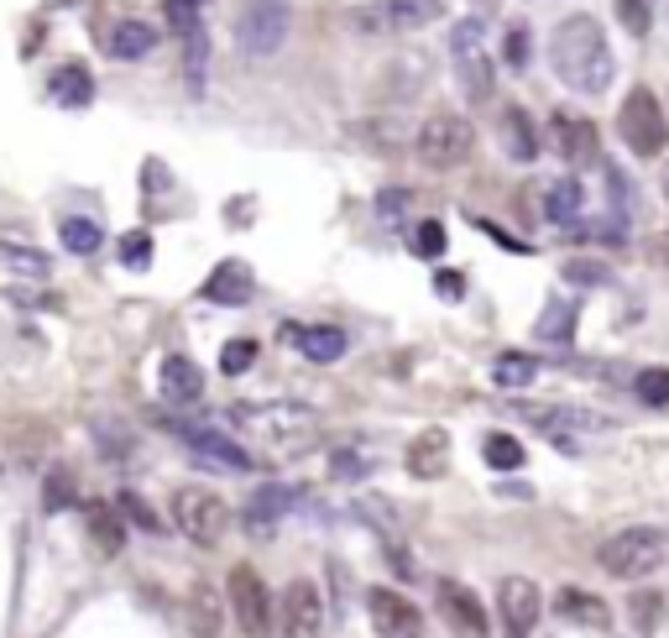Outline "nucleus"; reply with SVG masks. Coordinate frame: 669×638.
<instances>
[{"instance_id":"1","label":"nucleus","mask_w":669,"mask_h":638,"mask_svg":"<svg viewBox=\"0 0 669 638\" xmlns=\"http://www.w3.org/2000/svg\"><path fill=\"white\" fill-rule=\"evenodd\" d=\"M550 68H554V79L565 84V89L586 95V100L607 95V84L617 79V59H612L602 21L586 17V11L560 21V26H554V38H550Z\"/></svg>"},{"instance_id":"2","label":"nucleus","mask_w":669,"mask_h":638,"mask_svg":"<svg viewBox=\"0 0 669 638\" xmlns=\"http://www.w3.org/2000/svg\"><path fill=\"white\" fill-rule=\"evenodd\" d=\"M225 424L252 435L256 445H273V450H294L319 429V414L309 403H231Z\"/></svg>"},{"instance_id":"3","label":"nucleus","mask_w":669,"mask_h":638,"mask_svg":"<svg viewBox=\"0 0 669 638\" xmlns=\"http://www.w3.org/2000/svg\"><path fill=\"white\" fill-rule=\"evenodd\" d=\"M596 560H602V571H607L612 581H644L669 560V539L659 534V529H644V523H638V529L612 534L607 544L596 550Z\"/></svg>"},{"instance_id":"4","label":"nucleus","mask_w":669,"mask_h":638,"mask_svg":"<svg viewBox=\"0 0 669 638\" xmlns=\"http://www.w3.org/2000/svg\"><path fill=\"white\" fill-rule=\"evenodd\" d=\"M471 147H476V131L460 110H434L414 137L418 162L434 168V173H455L460 162H471Z\"/></svg>"},{"instance_id":"5","label":"nucleus","mask_w":669,"mask_h":638,"mask_svg":"<svg viewBox=\"0 0 669 638\" xmlns=\"http://www.w3.org/2000/svg\"><path fill=\"white\" fill-rule=\"evenodd\" d=\"M445 17V0H372L351 17L361 38H414Z\"/></svg>"},{"instance_id":"6","label":"nucleus","mask_w":669,"mask_h":638,"mask_svg":"<svg viewBox=\"0 0 669 638\" xmlns=\"http://www.w3.org/2000/svg\"><path fill=\"white\" fill-rule=\"evenodd\" d=\"M617 131H623L633 158H659V152L669 147L665 105H659V95H654L649 84L628 89V100H623V110H617Z\"/></svg>"},{"instance_id":"7","label":"nucleus","mask_w":669,"mask_h":638,"mask_svg":"<svg viewBox=\"0 0 669 638\" xmlns=\"http://www.w3.org/2000/svg\"><path fill=\"white\" fill-rule=\"evenodd\" d=\"M450 68H455V84H460V95L471 105L492 100V59H487V47H481V21L466 17L450 26Z\"/></svg>"},{"instance_id":"8","label":"nucleus","mask_w":669,"mask_h":638,"mask_svg":"<svg viewBox=\"0 0 669 638\" xmlns=\"http://www.w3.org/2000/svg\"><path fill=\"white\" fill-rule=\"evenodd\" d=\"M294 32V11L288 0H246L236 17V47L246 59H273L277 47Z\"/></svg>"},{"instance_id":"9","label":"nucleus","mask_w":669,"mask_h":638,"mask_svg":"<svg viewBox=\"0 0 669 638\" xmlns=\"http://www.w3.org/2000/svg\"><path fill=\"white\" fill-rule=\"evenodd\" d=\"M225 607H231V623H236L246 638L273 634V592H267V581L256 576V565H231Z\"/></svg>"},{"instance_id":"10","label":"nucleus","mask_w":669,"mask_h":638,"mask_svg":"<svg viewBox=\"0 0 669 638\" xmlns=\"http://www.w3.org/2000/svg\"><path fill=\"white\" fill-rule=\"evenodd\" d=\"M173 523L178 534L194 539L199 550H215L225 529H231V508L210 487H183V492H173Z\"/></svg>"},{"instance_id":"11","label":"nucleus","mask_w":669,"mask_h":638,"mask_svg":"<svg viewBox=\"0 0 669 638\" xmlns=\"http://www.w3.org/2000/svg\"><path fill=\"white\" fill-rule=\"evenodd\" d=\"M550 141L565 168H602V131L596 120L581 110H554L550 116Z\"/></svg>"},{"instance_id":"12","label":"nucleus","mask_w":669,"mask_h":638,"mask_svg":"<svg viewBox=\"0 0 669 638\" xmlns=\"http://www.w3.org/2000/svg\"><path fill=\"white\" fill-rule=\"evenodd\" d=\"M277 634L283 638H319L325 634V597L315 581H288L283 602H277Z\"/></svg>"},{"instance_id":"13","label":"nucleus","mask_w":669,"mask_h":638,"mask_svg":"<svg viewBox=\"0 0 669 638\" xmlns=\"http://www.w3.org/2000/svg\"><path fill=\"white\" fill-rule=\"evenodd\" d=\"M497 618H502V638H529L544 618V592L529 576H502L497 586Z\"/></svg>"},{"instance_id":"14","label":"nucleus","mask_w":669,"mask_h":638,"mask_svg":"<svg viewBox=\"0 0 669 638\" xmlns=\"http://www.w3.org/2000/svg\"><path fill=\"white\" fill-rule=\"evenodd\" d=\"M434 602H439V618L450 623L460 638H487V634H492V618H487L481 597H476L466 581L439 576V581H434Z\"/></svg>"},{"instance_id":"15","label":"nucleus","mask_w":669,"mask_h":638,"mask_svg":"<svg viewBox=\"0 0 669 638\" xmlns=\"http://www.w3.org/2000/svg\"><path fill=\"white\" fill-rule=\"evenodd\" d=\"M367 618H372L376 638H424V613L393 586H372L367 592Z\"/></svg>"},{"instance_id":"16","label":"nucleus","mask_w":669,"mask_h":638,"mask_svg":"<svg viewBox=\"0 0 669 638\" xmlns=\"http://www.w3.org/2000/svg\"><path fill=\"white\" fill-rule=\"evenodd\" d=\"M168 429H173L194 456H204V460H215V466H225V471H252L256 466V456H246L236 439L225 435V429H210V424H178V419H168Z\"/></svg>"},{"instance_id":"17","label":"nucleus","mask_w":669,"mask_h":638,"mask_svg":"<svg viewBox=\"0 0 669 638\" xmlns=\"http://www.w3.org/2000/svg\"><path fill=\"white\" fill-rule=\"evenodd\" d=\"M497 141H502V152H508L512 162H523V168L539 158V126H533V116L523 105H502V116H497Z\"/></svg>"},{"instance_id":"18","label":"nucleus","mask_w":669,"mask_h":638,"mask_svg":"<svg viewBox=\"0 0 669 638\" xmlns=\"http://www.w3.org/2000/svg\"><path fill=\"white\" fill-rule=\"evenodd\" d=\"M204 299L210 304H252L256 299V278H252V267L241 257H231V262H220L215 273L204 278Z\"/></svg>"},{"instance_id":"19","label":"nucleus","mask_w":669,"mask_h":638,"mask_svg":"<svg viewBox=\"0 0 669 638\" xmlns=\"http://www.w3.org/2000/svg\"><path fill=\"white\" fill-rule=\"evenodd\" d=\"M99 47H105L110 59H120V63H137V59H147V53L158 47V26H152V21H116V26L99 38Z\"/></svg>"},{"instance_id":"20","label":"nucleus","mask_w":669,"mask_h":638,"mask_svg":"<svg viewBox=\"0 0 669 638\" xmlns=\"http://www.w3.org/2000/svg\"><path fill=\"white\" fill-rule=\"evenodd\" d=\"M554 613H560V623H575V628H607L612 623L607 602L596 592H586V586H560L554 592Z\"/></svg>"},{"instance_id":"21","label":"nucleus","mask_w":669,"mask_h":638,"mask_svg":"<svg viewBox=\"0 0 669 638\" xmlns=\"http://www.w3.org/2000/svg\"><path fill=\"white\" fill-rule=\"evenodd\" d=\"M158 387H162V398L168 403L189 408V403L204 398V372H199L189 357H168L162 361V372H158Z\"/></svg>"},{"instance_id":"22","label":"nucleus","mask_w":669,"mask_h":638,"mask_svg":"<svg viewBox=\"0 0 669 638\" xmlns=\"http://www.w3.org/2000/svg\"><path fill=\"white\" fill-rule=\"evenodd\" d=\"M288 340H294L309 361H340L346 357V330H334V325H288Z\"/></svg>"},{"instance_id":"23","label":"nucleus","mask_w":669,"mask_h":638,"mask_svg":"<svg viewBox=\"0 0 669 638\" xmlns=\"http://www.w3.org/2000/svg\"><path fill=\"white\" fill-rule=\"evenodd\" d=\"M445 456H450V435H445V429H424V435L408 445V471H414L418 481H434L445 471Z\"/></svg>"},{"instance_id":"24","label":"nucleus","mask_w":669,"mask_h":638,"mask_svg":"<svg viewBox=\"0 0 669 638\" xmlns=\"http://www.w3.org/2000/svg\"><path fill=\"white\" fill-rule=\"evenodd\" d=\"M225 602H220L215 586H194L189 592V634L194 638H220V623H225Z\"/></svg>"},{"instance_id":"25","label":"nucleus","mask_w":669,"mask_h":638,"mask_svg":"<svg viewBox=\"0 0 669 638\" xmlns=\"http://www.w3.org/2000/svg\"><path fill=\"white\" fill-rule=\"evenodd\" d=\"M84 529H89V539H95L99 555H120V544H126V523H120V508L89 502V508H84Z\"/></svg>"},{"instance_id":"26","label":"nucleus","mask_w":669,"mask_h":638,"mask_svg":"<svg viewBox=\"0 0 669 638\" xmlns=\"http://www.w3.org/2000/svg\"><path fill=\"white\" fill-rule=\"evenodd\" d=\"M581 210H586V189H581V179H554L550 189H544V215H550L554 225H575Z\"/></svg>"},{"instance_id":"27","label":"nucleus","mask_w":669,"mask_h":638,"mask_svg":"<svg viewBox=\"0 0 669 638\" xmlns=\"http://www.w3.org/2000/svg\"><path fill=\"white\" fill-rule=\"evenodd\" d=\"M53 100H59L63 110H84V105L95 100V79H89L84 63H63L59 74H53Z\"/></svg>"},{"instance_id":"28","label":"nucleus","mask_w":669,"mask_h":638,"mask_svg":"<svg viewBox=\"0 0 669 638\" xmlns=\"http://www.w3.org/2000/svg\"><path fill=\"white\" fill-rule=\"evenodd\" d=\"M533 336L544 340V345H571V336H575V304L550 299V304H544V315H539V325H533Z\"/></svg>"},{"instance_id":"29","label":"nucleus","mask_w":669,"mask_h":638,"mask_svg":"<svg viewBox=\"0 0 669 638\" xmlns=\"http://www.w3.org/2000/svg\"><path fill=\"white\" fill-rule=\"evenodd\" d=\"M288 508H294V492H288V487H262V492L252 498V508H246V523H252L256 534H267Z\"/></svg>"},{"instance_id":"30","label":"nucleus","mask_w":669,"mask_h":638,"mask_svg":"<svg viewBox=\"0 0 669 638\" xmlns=\"http://www.w3.org/2000/svg\"><path fill=\"white\" fill-rule=\"evenodd\" d=\"M59 241L74 252V257H95L99 246H105V231H99L95 220H84V215H63L59 220Z\"/></svg>"},{"instance_id":"31","label":"nucleus","mask_w":669,"mask_h":638,"mask_svg":"<svg viewBox=\"0 0 669 638\" xmlns=\"http://www.w3.org/2000/svg\"><path fill=\"white\" fill-rule=\"evenodd\" d=\"M481 456H487L492 471H518L523 466V439L508 435V429H492V435L481 439Z\"/></svg>"},{"instance_id":"32","label":"nucleus","mask_w":669,"mask_h":638,"mask_svg":"<svg viewBox=\"0 0 669 638\" xmlns=\"http://www.w3.org/2000/svg\"><path fill=\"white\" fill-rule=\"evenodd\" d=\"M533 372H539V361L523 357V351H502V357L492 361V382H497V387H529Z\"/></svg>"},{"instance_id":"33","label":"nucleus","mask_w":669,"mask_h":638,"mask_svg":"<svg viewBox=\"0 0 669 638\" xmlns=\"http://www.w3.org/2000/svg\"><path fill=\"white\" fill-rule=\"evenodd\" d=\"M0 267H6V273H17V278H32V283L47 278V257L26 252V246H11V241H0Z\"/></svg>"},{"instance_id":"34","label":"nucleus","mask_w":669,"mask_h":638,"mask_svg":"<svg viewBox=\"0 0 669 638\" xmlns=\"http://www.w3.org/2000/svg\"><path fill=\"white\" fill-rule=\"evenodd\" d=\"M74 492H79V487H74V471L53 466L47 481H42V508H47V513H63V508H74V502H79Z\"/></svg>"},{"instance_id":"35","label":"nucleus","mask_w":669,"mask_h":638,"mask_svg":"<svg viewBox=\"0 0 669 638\" xmlns=\"http://www.w3.org/2000/svg\"><path fill=\"white\" fill-rule=\"evenodd\" d=\"M204 63H210V38H204V26L183 38V74H189V89H204Z\"/></svg>"},{"instance_id":"36","label":"nucleus","mask_w":669,"mask_h":638,"mask_svg":"<svg viewBox=\"0 0 669 638\" xmlns=\"http://www.w3.org/2000/svg\"><path fill=\"white\" fill-rule=\"evenodd\" d=\"M628 618L638 634H654L659 623H665V597L659 592H633L628 597Z\"/></svg>"},{"instance_id":"37","label":"nucleus","mask_w":669,"mask_h":638,"mask_svg":"<svg viewBox=\"0 0 669 638\" xmlns=\"http://www.w3.org/2000/svg\"><path fill=\"white\" fill-rule=\"evenodd\" d=\"M116 508H120V519L131 523V529H141V534H162V519L137 498V492H116Z\"/></svg>"},{"instance_id":"38","label":"nucleus","mask_w":669,"mask_h":638,"mask_svg":"<svg viewBox=\"0 0 669 638\" xmlns=\"http://www.w3.org/2000/svg\"><path fill=\"white\" fill-rule=\"evenodd\" d=\"M565 283H575V288H602V283H612V267L607 262H591V257H571L565 262Z\"/></svg>"},{"instance_id":"39","label":"nucleus","mask_w":669,"mask_h":638,"mask_svg":"<svg viewBox=\"0 0 669 638\" xmlns=\"http://www.w3.org/2000/svg\"><path fill=\"white\" fill-rule=\"evenodd\" d=\"M617 21L628 26L633 38H649V26H654V0H617Z\"/></svg>"},{"instance_id":"40","label":"nucleus","mask_w":669,"mask_h":638,"mask_svg":"<svg viewBox=\"0 0 669 638\" xmlns=\"http://www.w3.org/2000/svg\"><path fill=\"white\" fill-rule=\"evenodd\" d=\"M445 246H450V241H445V225H439V220H418L414 225V252L418 257H445Z\"/></svg>"},{"instance_id":"41","label":"nucleus","mask_w":669,"mask_h":638,"mask_svg":"<svg viewBox=\"0 0 669 638\" xmlns=\"http://www.w3.org/2000/svg\"><path fill=\"white\" fill-rule=\"evenodd\" d=\"M120 262H126L131 273L152 267V236H147V231H126V236H120Z\"/></svg>"},{"instance_id":"42","label":"nucleus","mask_w":669,"mask_h":638,"mask_svg":"<svg viewBox=\"0 0 669 638\" xmlns=\"http://www.w3.org/2000/svg\"><path fill=\"white\" fill-rule=\"evenodd\" d=\"M638 398L649 403V408H669V366H649L638 378Z\"/></svg>"},{"instance_id":"43","label":"nucleus","mask_w":669,"mask_h":638,"mask_svg":"<svg viewBox=\"0 0 669 638\" xmlns=\"http://www.w3.org/2000/svg\"><path fill=\"white\" fill-rule=\"evenodd\" d=\"M252 361H256V340H225V351H220V372H225V378H241Z\"/></svg>"},{"instance_id":"44","label":"nucleus","mask_w":669,"mask_h":638,"mask_svg":"<svg viewBox=\"0 0 669 638\" xmlns=\"http://www.w3.org/2000/svg\"><path fill=\"white\" fill-rule=\"evenodd\" d=\"M529 59H533L529 26H512L508 38H502V63H508V68H529Z\"/></svg>"},{"instance_id":"45","label":"nucleus","mask_w":669,"mask_h":638,"mask_svg":"<svg viewBox=\"0 0 669 638\" xmlns=\"http://www.w3.org/2000/svg\"><path fill=\"white\" fill-rule=\"evenodd\" d=\"M168 26H173L178 38L199 32V6H194V0H168Z\"/></svg>"},{"instance_id":"46","label":"nucleus","mask_w":669,"mask_h":638,"mask_svg":"<svg viewBox=\"0 0 669 638\" xmlns=\"http://www.w3.org/2000/svg\"><path fill=\"white\" fill-rule=\"evenodd\" d=\"M434 294L445 304H460L466 299V278H460V273H434Z\"/></svg>"},{"instance_id":"47","label":"nucleus","mask_w":669,"mask_h":638,"mask_svg":"<svg viewBox=\"0 0 669 638\" xmlns=\"http://www.w3.org/2000/svg\"><path fill=\"white\" fill-rule=\"evenodd\" d=\"M330 471H334V477H367V471H372V460H351V450H334Z\"/></svg>"},{"instance_id":"48","label":"nucleus","mask_w":669,"mask_h":638,"mask_svg":"<svg viewBox=\"0 0 669 638\" xmlns=\"http://www.w3.org/2000/svg\"><path fill=\"white\" fill-rule=\"evenodd\" d=\"M408 200H414V194H408V189H387V194H382V220H403V210H408Z\"/></svg>"},{"instance_id":"49","label":"nucleus","mask_w":669,"mask_h":638,"mask_svg":"<svg viewBox=\"0 0 669 638\" xmlns=\"http://www.w3.org/2000/svg\"><path fill=\"white\" fill-rule=\"evenodd\" d=\"M649 257L669 262V236H654V241H649Z\"/></svg>"},{"instance_id":"50","label":"nucleus","mask_w":669,"mask_h":638,"mask_svg":"<svg viewBox=\"0 0 669 638\" xmlns=\"http://www.w3.org/2000/svg\"><path fill=\"white\" fill-rule=\"evenodd\" d=\"M665 200H669V168H665Z\"/></svg>"},{"instance_id":"51","label":"nucleus","mask_w":669,"mask_h":638,"mask_svg":"<svg viewBox=\"0 0 669 638\" xmlns=\"http://www.w3.org/2000/svg\"><path fill=\"white\" fill-rule=\"evenodd\" d=\"M194 6H210V0H194Z\"/></svg>"}]
</instances>
